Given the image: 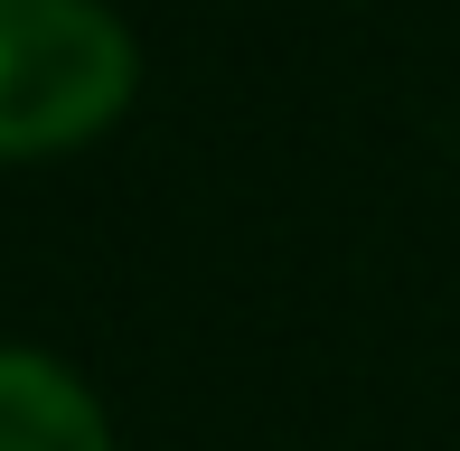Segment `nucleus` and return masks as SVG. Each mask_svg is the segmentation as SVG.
I'll use <instances>...</instances> for the list:
<instances>
[{
	"label": "nucleus",
	"instance_id": "f257e3e1",
	"mask_svg": "<svg viewBox=\"0 0 460 451\" xmlns=\"http://www.w3.org/2000/svg\"><path fill=\"white\" fill-rule=\"evenodd\" d=\"M132 29L103 0H0V160L94 141L132 104Z\"/></svg>",
	"mask_w": 460,
	"mask_h": 451
},
{
	"label": "nucleus",
	"instance_id": "f03ea898",
	"mask_svg": "<svg viewBox=\"0 0 460 451\" xmlns=\"http://www.w3.org/2000/svg\"><path fill=\"white\" fill-rule=\"evenodd\" d=\"M0 451H113L103 404L38 348H0Z\"/></svg>",
	"mask_w": 460,
	"mask_h": 451
}]
</instances>
